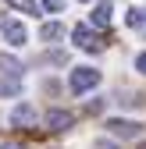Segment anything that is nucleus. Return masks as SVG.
I'll return each instance as SVG.
<instances>
[{
    "label": "nucleus",
    "instance_id": "f257e3e1",
    "mask_svg": "<svg viewBox=\"0 0 146 149\" xmlns=\"http://www.w3.org/2000/svg\"><path fill=\"white\" fill-rule=\"evenodd\" d=\"M96 85H100V71L96 68H75V71L68 74V89L79 92V96L89 92V89H96Z\"/></svg>",
    "mask_w": 146,
    "mask_h": 149
},
{
    "label": "nucleus",
    "instance_id": "f03ea898",
    "mask_svg": "<svg viewBox=\"0 0 146 149\" xmlns=\"http://www.w3.org/2000/svg\"><path fill=\"white\" fill-rule=\"evenodd\" d=\"M107 135H118V139H139L142 135V124L139 121H125V117H107Z\"/></svg>",
    "mask_w": 146,
    "mask_h": 149
},
{
    "label": "nucleus",
    "instance_id": "7ed1b4c3",
    "mask_svg": "<svg viewBox=\"0 0 146 149\" xmlns=\"http://www.w3.org/2000/svg\"><path fill=\"white\" fill-rule=\"evenodd\" d=\"M71 39H75V46H79V50H86V53H100V50H103L100 36L89 29V25H75V29H71Z\"/></svg>",
    "mask_w": 146,
    "mask_h": 149
},
{
    "label": "nucleus",
    "instance_id": "20e7f679",
    "mask_svg": "<svg viewBox=\"0 0 146 149\" xmlns=\"http://www.w3.org/2000/svg\"><path fill=\"white\" fill-rule=\"evenodd\" d=\"M71 124H75V114H71V110H50L46 114V128L50 132H68Z\"/></svg>",
    "mask_w": 146,
    "mask_h": 149
},
{
    "label": "nucleus",
    "instance_id": "39448f33",
    "mask_svg": "<svg viewBox=\"0 0 146 149\" xmlns=\"http://www.w3.org/2000/svg\"><path fill=\"white\" fill-rule=\"evenodd\" d=\"M4 39H7V46H22V43L29 39V32H25L22 22H7V25H4Z\"/></svg>",
    "mask_w": 146,
    "mask_h": 149
},
{
    "label": "nucleus",
    "instance_id": "423d86ee",
    "mask_svg": "<svg viewBox=\"0 0 146 149\" xmlns=\"http://www.w3.org/2000/svg\"><path fill=\"white\" fill-rule=\"evenodd\" d=\"M11 124H18V128H32V124H36V110H32L29 103L14 107V110H11Z\"/></svg>",
    "mask_w": 146,
    "mask_h": 149
},
{
    "label": "nucleus",
    "instance_id": "0eeeda50",
    "mask_svg": "<svg viewBox=\"0 0 146 149\" xmlns=\"http://www.w3.org/2000/svg\"><path fill=\"white\" fill-rule=\"evenodd\" d=\"M111 14H114L111 0H100V4L93 7V25H96V29H107V25H111Z\"/></svg>",
    "mask_w": 146,
    "mask_h": 149
},
{
    "label": "nucleus",
    "instance_id": "6e6552de",
    "mask_svg": "<svg viewBox=\"0 0 146 149\" xmlns=\"http://www.w3.org/2000/svg\"><path fill=\"white\" fill-rule=\"evenodd\" d=\"M39 36H43V43H57L61 36H64V29H61L57 22H43V25H39Z\"/></svg>",
    "mask_w": 146,
    "mask_h": 149
},
{
    "label": "nucleus",
    "instance_id": "1a4fd4ad",
    "mask_svg": "<svg viewBox=\"0 0 146 149\" xmlns=\"http://www.w3.org/2000/svg\"><path fill=\"white\" fill-rule=\"evenodd\" d=\"M18 92H22V74L0 78V96H18Z\"/></svg>",
    "mask_w": 146,
    "mask_h": 149
},
{
    "label": "nucleus",
    "instance_id": "9d476101",
    "mask_svg": "<svg viewBox=\"0 0 146 149\" xmlns=\"http://www.w3.org/2000/svg\"><path fill=\"white\" fill-rule=\"evenodd\" d=\"M128 29H146V7H132L128 11Z\"/></svg>",
    "mask_w": 146,
    "mask_h": 149
},
{
    "label": "nucleus",
    "instance_id": "9b49d317",
    "mask_svg": "<svg viewBox=\"0 0 146 149\" xmlns=\"http://www.w3.org/2000/svg\"><path fill=\"white\" fill-rule=\"evenodd\" d=\"M0 68H4L7 74H22V64H18L14 57H7V53H0Z\"/></svg>",
    "mask_w": 146,
    "mask_h": 149
},
{
    "label": "nucleus",
    "instance_id": "f8f14e48",
    "mask_svg": "<svg viewBox=\"0 0 146 149\" xmlns=\"http://www.w3.org/2000/svg\"><path fill=\"white\" fill-rule=\"evenodd\" d=\"M7 4L14 11H22V14H36V0H7Z\"/></svg>",
    "mask_w": 146,
    "mask_h": 149
},
{
    "label": "nucleus",
    "instance_id": "ddd939ff",
    "mask_svg": "<svg viewBox=\"0 0 146 149\" xmlns=\"http://www.w3.org/2000/svg\"><path fill=\"white\" fill-rule=\"evenodd\" d=\"M89 149H118V142H114V139H96Z\"/></svg>",
    "mask_w": 146,
    "mask_h": 149
},
{
    "label": "nucleus",
    "instance_id": "4468645a",
    "mask_svg": "<svg viewBox=\"0 0 146 149\" xmlns=\"http://www.w3.org/2000/svg\"><path fill=\"white\" fill-rule=\"evenodd\" d=\"M43 7H46V11H53V14H57V11L64 7V0H43Z\"/></svg>",
    "mask_w": 146,
    "mask_h": 149
},
{
    "label": "nucleus",
    "instance_id": "2eb2a0df",
    "mask_svg": "<svg viewBox=\"0 0 146 149\" xmlns=\"http://www.w3.org/2000/svg\"><path fill=\"white\" fill-rule=\"evenodd\" d=\"M135 71H142V74H146V53H139V57H135Z\"/></svg>",
    "mask_w": 146,
    "mask_h": 149
},
{
    "label": "nucleus",
    "instance_id": "dca6fc26",
    "mask_svg": "<svg viewBox=\"0 0 146 149\" xmlns=\"http://www.w3.org/2000/svg\"><path fill=\"white\" fill-rule=\"evenodd\" d=\"M0 149H25V146H18V142H4Z\"/></svg>",
    "mask_w": 146,
    "mask_h": 149
},
{
    "label": "nucleus",
    "instance_id": "f3484780",
    "mask_svg": "<svg viewBox=\"0 0 146 149\" xmlns=\"http://www.w3.org/2000/svg\"><path fill=\"white\" fill-rule=\"evenodd\" d=\"M4 25H7V22H4V18H0V32H4Z\"/></svg>",
    "mask_w": 146,
    "mask_h": 149
},
{
    "label": "nucleus",
    "instance_id": "a211bd4d",
    "mask_svg": "<svg viewBox=\"0 0 146 149\" xmlns=\"http://www.w3.org/2000/svg\"><path fill=\"white\" fill-rule=\"evenodd\" d=\"M82 4H89V0H82Z\"/></svg>",
    "mask_w": 146,
    "mask_h": 149
}]
</instances>
